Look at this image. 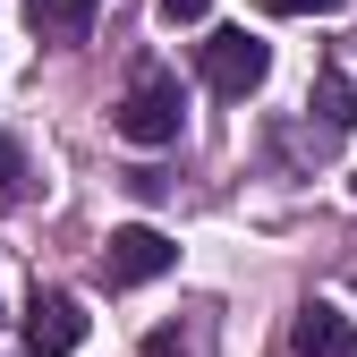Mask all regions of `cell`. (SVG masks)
I'll return each instance as SVG.
<instances>
[{
	"label": "cell",
	"instance_id": "cell-3",
	"mask_svg": "<svg viewBox=\"0 0 357 357\" xmlns=\"http://www.w3.org/2000/svg\"><path fill=\"white\" fill-rule=\"evenodd\" d=\"M264 77H273V43H264V34H247V26H221V34L204 43V85H213V94L247 102Z\"/></svg>",
	"mask_w": 357,
	"mask_h": 357
},
{
	"label": "cell",
	"instance_id": "cell-2",
	"mask_svg": "<svg viewBox=\"0 0 357 357\" xmlns=\"http://www.w3.org/2000/svg\"><path fill=\"white\" fill-rule=\"evenodd\" d=\"M178 264V247L153 230V221H128V230H111L102 238V255H94V281L102 289H145V281H162Z\"/></svg>",
	"mask_w": 357,
	"mask_h": 357
},
{
	"label": "cell",
	"instance_id": "cell-10",
	"mask_svg": "<svg viewBox=\"0 0 357 357\" xmlns=\"http://www.w3.org/2000/svg\"><path fill=\"white\" fill-rule=\"evenodd\" d=\"M204 9H213V0H162V17H170V26H196Z\"/></svg>",
	"mask_w": 357,
	"mask_h": 357
},
{
	"label": "cell",
	"instance_id": "cell-4",
	"mask_svg": "<svg viewBox=\"0 0 357 357\" xmlns=\"http://www.w3.org/2000/svg\"><path fill=\"white\" fill-rule=\"evenodd\" d=\"M77 340H85V306L68 289H43L26 306V357H68Z\"/></svg>",
	"mask_w": 357,
	"mask_h": 357
},
{
	"label": "cell",
	"instance_id": "cell-1",
	"mask_svg": "<svg viewBox=\"0 0 357 357\" xmlns=\"http://www.w3.org/2000/svg\"><path fill=\"white\" fill-rule=\"evenodd\" d=\"M178 111H188V102H178V77H170V68H137V85L111 102V128H119L137 153H153V145L178 137Z\"/></svg>",
	"mask_w": 357,
	"mask_h": 357
},
{
	"label": "cell",
	"instance_id": "cell-6",
	"mask_svg": "<svg viewBox=\"0 0 357 357\" xmlns=\"http://www.w3.org/2000/svg\"><path fill=\"white\" fill-rule=\"evenodd\" d=\"M306 111H315V145L349 137V128H357V85H349L340 68H324V77H315V102H306Z\"/></svg>",
	"mask_w": 357,
	"mask_h": 357
},
{
	"label": "cell",
	"instance_id": "cell-11",
	"mask_svg": "<svg viewBox=\"0 0 357 357\" xmlns=\"http://www.w3.org/2000/svg\"><path fill=\"white\" fill-rule=\"evenodd\" d=\"M145 357H188V340H178V332H170V324H162V332H153V340H145Z\"/></svg>",
	"mask_w": 357,
	"mask_h": 357
},
{
	"label": "cell",
	"instance_id": "cell-7",
	"mask_svg": "<svg viewBox=\"0 0 357 357\" xmlns=\"http://www.w3.org/2000/svg\"><path fill=\"white\" fill-rule=\"evenodd\" d=\"M94 9H102V0H26V26L43 43H85V34H94Z\"/></svg>",
	"mask_w": 357,
	"mask_h": 357
},
{
	"label": "cell",
	"instance_id": "cell-8",
	"mask_svg": "<svg viewBox=\"0 0 357 357\" xmlns=\"http://www.w3.org/2000/svg\"><path fill=\"white\" fill-rule=\"evenodd\" d=\"M17 178H26V153H17L9 137H0V204H9V196H17Z\"/></svg>",
	"mask_w": 357,
	"mask_h": 357
},
{
	"label": "cell",
	"instance_id": "cell-9",
	"mask_svg": "<svg viewBox=\"0 0 357 357\" xmlns=\"http://www.w3.org/2000/svg\"><path fill=\"white\" fill-rule=\"evenodd\" d=\"M273 9H281V17H340L349 0H273Z\"/></svg>",
	"mask_w": 357,
	"mask_h": 357
},
{
	"label": "cell",
	"instance_id": "cell-5",
	"mask_svg": "<svg viewBox=\"0 0 357 357\" xmlns=\"http://www.w3.org/2000/svg\"><path fill=\"white\" fill-rule=\"evenodd\" d=\"M289 349H298V357H357V324L340 315L332 298H306L298 324H289Z\"/></svg>",
	"mask_w": 357,
	"mask_h": 357
}]
</instances>
